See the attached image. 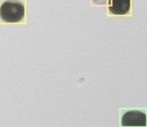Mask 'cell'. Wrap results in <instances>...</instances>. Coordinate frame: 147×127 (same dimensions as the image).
Segmentation results:
<instances>
[{
  "label": "cell",
  "instance_id": "obj_1",
  "mask_svg": "<svg viewBox=\"0 0 147 127\" xmlns=\"http://www.w3.org/2000/svg\"><path fill=\"white\" fill-rule=\"evenodd\" d=\"M25 6L18 0H6L0 6V18L5 22H20L25 16Z\"/></svg>",
  "mask_w": 147,
  "mask_h": 127
},
{
  "label": "cell",
  "instance_id": "obj_2",
  "mask_svg": "<svg viewBox=\"0 0 147 127\" xmlns=\"http://www.w3.org/2000/svg\"><path fill=\"white\" fill-rule=\"evenodd\" d=\"M121 124L123 126H145L146 125V114L137 110L127 111L122 117Z\"/></svg>",
  "mask_w": 147,
  "mask_h": 127
},
{
  "label": "cell",
  "instance_id": "obj_4",
  "mask_svg": "<svg viewBox=\"0 0 147 127\" xmlns=\"http://www.w3.org/2000/svg\"><path fill=\"white\" fill-rule=\"evenodd\" d=\"M93 1L98 5H105L107 3V0H93Z\"/></svg>",
  "mask_w": 147,
  "mask_h": 127
},
{
  "label": "cell",
  "instance_id": "obj_3",
  "mask_svg": "<svg viewBox=\"0 0 147 127\" xmlns=\"http://www.w3.org/2000/svg\"><path fill=\"white\" fill-rule=\"evenodd\" d=\"M108 9L110 13L115 15L126 14L131 5L130 0H108Z\"/></svg>",
  "mask_w": 147,
  "mask_h": 127
}]
</instances>
